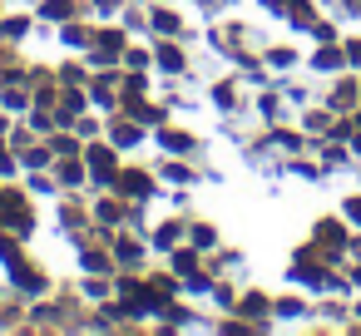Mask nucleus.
<instances>
[{"instance_id": "f257e3e1", "label": "nucleus", "mask_w": 361, "mask_h": 336, "mask_svg": "<svg viewBox=\"0 0 361 336\" xmlns=\"http://www.w3.org/2000/svg\"><path fill=\"white\" fill-rule=\"evenodd\" d=\"M0 218H11L16 228H30V208H25L16 193H0Z\"/></svg>"}, {"instance_id": "f03ea898", "label": "nucleus", "mask_w": 361, "mask_h": 336, "mask_svg": "<svg viewBox=\"0 0 361 336\" xmlns=\"http://www.w3.org/2000/svg\"><path fill=\"white\" fill-rule=\"evenodd\" d=\"M90 173H94V178H109V173H114V154H109V149H90Z\"/></svg>"}, {"instance_id": "7ed1b4c3", "label": "nucleus", "mask_w": 361, "mask_h": 336, "mask_svg": "<svg viewBox=\"0 0 361 336\" xmlns=\"http://www.w3.org/2000/svg\"><path fill=\"white\" fill-rule=\"evenodd\" d=\"M119 188H124V193H134V198H144V193H149V178H144V173H124V178H119Z\"/></svg>"}, {"instance_id": "20e7f679", "label": "nucleus", "mask_w": 361, "mask_h": 336, "mask_svg": "<svg viewBox=\"0 0 361 336\" xmlns=\"http://www.w3.org/2000/svg\"><path fill=\"white\" fill-rule=\"evenodd\" d=\"M80 104H85V99H80V94H75V89H70V94H65V99H60V119H65V124H70V114H80Z\"/></svg>"}, {"instance_id": "39448f33", "label": "nucleus", "mask_w": 361, "mask_h": 336, "mask_svg": "<svg viewBox=\"0 0 361 336\" xmlns=\"http://www.w3.org/2000/svg\"><path fill=\"white\" fill-rule=\"evenodd\" d=\"M317 232H322V242H326V247H341V223H322Z\"/></svg>"}, {"instance_id": "423d86ee", "label": "nucleus", "mask_w": 361, "mask_h": 336, "mask_svg": "<svg viewBox=\"0 0 361 336\" xmlns=\"http://www.w3.org/2000/svg\"><path fill=\"white\" fill-rule=\"evenodd\" d=\"M119 50H124V40H119V35H104V40H99V55H109V60H114Z\"/></svg>"}, {"instance_id": "0eeeda50", "label": "nucleus", "mask_w": 361, "mask_h": 336, "mask_svg": "<svg viewBox=\"0 0 361 336\" xmlns=\"http://www.w3.org/2000/svg\"><path fill=\"white\" fill-rule=\"evenodd\" d=\"M159 65H164V70H183V55H178V50H159Z\"/></svg>"}, {"instance_id": "6e6552de", "label": "nucleus", "mask_w": 361, "mask_h": 336, "mask_svg": "<svg viewBox=\"0 0 361 336\" xmlns=\"http://www.w3.org/2000/svg\"><path fill=\"white\" fill-rule=\"evenodd\" d=\"M134 139H139L134 124H114V144H134Z\"/></svg>"}, {"instance_id": "1a4fd4ad", "label": "nucleus", "mask_w": 361, "mask_h": 336, "mask_svg": "<svg viewBox=\"0 0 361 336\" xmlns=\"http://www.w3.org/2000/svg\"><path fill=\"white\" fill-rule=\"evenodd\" d=\"M60 173H65V183H75V178H80V173H85V168H80V163H75V154H65V168H60Z\"/></svg>"}, {"instance_id": "9d476101", "label": "nucleus", "mask_w": 361, "mask_h": 336, "mask_svg": "<svg viewBox=\"0 0 361 336\" xmlns=\"http://www.w3.org/2000/svg\"><path fill=\"white\" fill-rule=\"evenodd\" d=\"M317 65H322V70H331V65H341V55H336V50H331V45H326V50H322V55H317Z\"/></svg>"}, {"instance_id": "9b49d317", "label": "nucleus", "mask_w": 361, "mask_h": 336, "mask_svg": "<svg viewBox=\"0 0 361 336\" xmlns=\"http://www.w3.org/2000/svg\"><path fill=\"white\" fill-rule=\"evenodd\" d=\"M50 154H55V149H30V154H25V163H35V168H40V163H45Z\"/></svg>"}, {"instance_id": "f8f14e48", "label": "nucleus", "mask_w": 361, "mask_h": 336, "mask_svg": "<svg viewBox=\"0 0 361 336\" xmlns=\"http://www.w3.org/2000/svg\"><path fill=\"white\" fill-rule=\"evenodd\" d=\"M193 267H198V262H193V252H178V272H183V277H193Z\"/></svg>"}, {"instance_id": "ddd939ff", "label": "nucleus", "mask_w": 361, "mask_h": 336, "mask_svg": "<svg viewBox=\"0 0 361 336\" xmlns=\"http://www.w3.org/2000/svg\"><path fill=\"white\" fill-rule=\"evenodd\" d=\"M262 306H267L262 297H247V301H243V311H247V316H262Z\"/></svg>"}, {"instance_id": "4468645a", "label": "nucleus", "mask_w": 361, "mask_h": 336, "mask_svg": "<svg viewBox=\"0 0 361 336\" xmlns=\"http://www.w3.org/2000/svg\"><path fill=\"white\" fill-rule=\"evenodd\" d=\"M346 213H351V218L361 223V198H351V208H346Z\"/></svg>"}, {"instance_id": "2eb2a0df", "label": "nucleus", "mask_w": 361, "mask_h": 336, "mask_svg": "<svg viewBox=\"0 0 361 336\" xmlns=\"http://www.w3.org/2000/svg\"><path fill=\"white\" fill-rule=\"evenodd\" d=\"M99 6H104V11H114V6H119V0H99Z\"/></svg>"}, {"instance_id": "dca6fc26", "label": "nucleus", "mask_w": 361, "mask_h": 336, "mask_svg": "<svg viewBox=\"0 0 361 336\" xmlns=\"http://www.w3.org/2000/svg\"><path fill=\"white\" fill-rule=\"evenodd\" d=\"M356 282H361V267H356Z\"/></svg>"}]
</instances>
